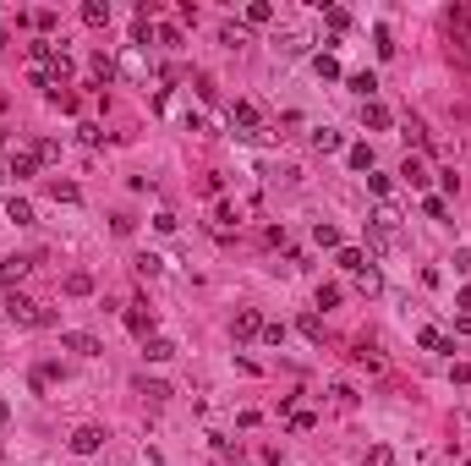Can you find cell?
<instances>
[{
    "label": "cell",
    "mask_w": 471,
    "mask_h": 466,
    "mask_svg": "<svg viewBox=\"0 0 471 466\" xmlns=\"http://www.w3.org/2000/svg\"><path fill=\"white\" fill-rule=\"evenodd\" d=\"M6 318H11V324H22V329H50V324H55V313H50L44 302L22 297V291H11V302H6Z\"/></svg>",
    "instance_id": "cell-1"
},
{
    "label": "cell",
    "mask_w": 471,
    "mask_h": 466,
    "mask_svg": "<svg viewBox=\"0 0 471 466\" xmlns=\"http://www.w3.org/2000/svg\"><path fill=\"white\" fill-rule=\"evenodd\" d=\"M368 241H373V247H395V241H400V214H395V209H378L368 220Z\"/></svg>",
    "instance_id": "cell-2"
},
{
    "label": "cell",
    "mask_w": 471,
    "mask_h": 466,
    "mask_svg": "<svg viewBox=\"0 0 471 466\" xmlns=\"http://www.w3.org/2000/svg\"><path fill=\"white\" fill-rule=\"evenodd\" d=\"M230 127L242 132V137H268V127L258 121V105H246V99H236V105H230Z\"/></svg>",
    "instance_id": "cell-3"
},
{
    "label": "cell",
    "mask_w": 471,
    "mask_h": 466,
    "mask_svg": "<svg viewBox=\"0 0 471 466\" xmlns=\"http://www.w3.org/2000/svg\"><path fill=\"white\" fill-rule=\"evenodd\" d=\"M230 335H236V340L263 335V313H258V307H236V324H230Z\"/></svg>",
    "instance_id": "cell-4"
},
{
    "label": "cell",
    "mask_w": 471,
    "mask_h": 466,
    "mask_svg": "<svg viewBox=\"0 0 471 466\" xmlns=\"http://www.w3.org/2000/svg\"><path fill=\"white\" fill-rule=\"evenodd\" d=\"M61 346L72 351V357H99V351H104V346H99L93 335H88V329H66V335H61Z\"/></svg>",
    "instance_id": "cell-5"
},
{
    "label": "cell",
    "mask_w": 471,
    "mask_h": 466,
    "mask_svg": "<svg viewBox=\"0 0 471 466\" xmlns=\"http://www.w3.org/2000/svg\"><path fill=\"white\" fill-rule=\"evenodd\" d=\"M362 127H373V132H390L395 127V115L384 105H378V99H362Z\"/></svg>",
    "instance_id": "cell-6"
},
{
    "label": "cell",
    "mask_w": 471,
    "mask_h": 466,
    "mask_svg": "<svg viewBox=\"0 0 471 466\" xmlns=\"http://www.w3.org/2000/svg\"><path fill=\"white\" fill-rule=\"evenodd\" d=\"M400 181H406L411 192H422V187H428V181H433V176H428V165H422L416 154H406V165H400Z\"/></svg>",
    "instance_id": "cell-7"
},
{
    "label": "cell",
    "mask_w": 471,
    "mask_h": 466,
    "mask_svg": "<svg viewBox=\"0 0 471 466\" xmlns=\"http://www.w3.org/2000/svg\"><path fill=\"white\" fill-rule=\"evenodd\" d=\"M307 143H312L318 154H334V149H346V137H340L334 127H312V132H307Z\"/></svg>",
    "instance_id": "cell-8"
},
{
    "label": "cell",
    "mask_w": 471,
    "mask_h": 466,
    "mask_svg": "<svg viewBox=\"0 0 471 466\" xmlns=\"http://www.w3.org/2000/svg\"><path fill=\"white\" fill-rule=\"evenodd\" d=\"M143 357L148 362H170V357H176V340H170V335H148L143 340Z\"/></svg>",
    "instance_id": "cell-9"
},
{
    "label": "cell",
    "mask_w": 471,
    "mask_h": 466,
    "mask_svg": "<svg viewBox=\"0 0 471 466\" xmlns=\"http://www.w3.org/2000/svg\"><path fill=\"white\" fill-rule=\"evenodd\" d=\"M126 329H132L137 340H148L154 335V313H148V307H126Z\"/></svg>",
    "instance_id": "cell-10"
},
{
    "label": "cell",
    "mask_w": 471,
    "mask_h": 466,
    "mask_svg": "<svg viewBox=\"0 0 471 466\" xmlns=\"http://www.w3.org/2000/svg\"><path fill=\"white\" fill-rule=\"evenodd\" d=\"M22 275H28V258H6V263H0V285H6V291H17Z\"/></svg>",
    "instance_id": "cell-11"
},
{
    "label": "cell",
    "mask_w": 471,
    "mask_h": 466,
    "mask_svg": "<svg viewBox=\"0 0 471 466\" xmlns=\"http://www.w3.org/2000/svg\"><path fill=\"white\" fill-rule=\"evenodd\" d=\"M99 445H104V433H99V428H77V433H72V450H77V455H93Z\"/></svg>",
    "instance_id": "cell-12"
},
{
    "label": "cell",
    "mask_w": 471,
    "mask_h": 466,
    "mask_svg": "<svg viewBox=\"0 0 471 466\" xmlns=\"http://www.w3.org/2000/svg\"><path fill=\"white\" fill-rule=\"evenodd\" d=\"M416 340H422V351H438V357H455V340H450V335H438V329H422Z\"/></svg>",
    "instance_id": "cell-13"
},
{
    "label": "cell",
    "mask_w": 471,
    "mask_h": 466,
    "mask_svg": "<svg viewBox=\"0 0 471 466\" xmlns=\"http://www.w3.org/2000/svg\"><path fill=\"white\" fill-rule=\"evenodd\" d=\"M137 395H143V401H154V406H164V401H170V390H164L159 379H137Z\"/></svg>",
    "instance_id": "cell-14"
},
{
    "label": "cell",
    "mask_w": 471,
    "mask_h": 466,
    "mask_svg": "<svg viewBox=\"0 0 471 466\" xmlns=\"http://www.w3.org/2000/svg\"><path fill=\"white\" fill-rule=\"evenodd\" d=\"M340 269H351V275H362L368 269V258H362V247H340V258H334Z\"/></svg>",
    "instance_id": "cell-15"
},
{
    "label": "cell",
    "mask_w": 471,
    "mask_h": 466,
    "mask_svg": "<svg viewBox=\"0 0 471 466\" xmlns=\"http://www.w3.org/2000/svg\"><path fill=\"white\" fill-rule=\"evenodd\" d=\"M82 22H88V28H104V22H110V6H104V0H88V6H82Z\"/></svg>",
    "instance_id": "cell-16"
},
{
    "label": "cell",
    "mask_w": 471,
    "mask_h": 466,
    "mask_svg": "<svg viewBox=\"0 0 471 466\" xmlns=\"http://www.w3.org/2000/svg\"><path fill=\"white\" fill-rule=\"evenodd\" d=\"M33 170H39V154H11V176H17V181H28Z\"/></svg>",
    "instance_id": "cell-17"
},
{
    "label": "cell",
    "mask_w": 471,
    "mask_h": 466,
    "mask_svg": "<svg viewBox=\"0 0 471 466\" xmlns=\"http://www.w3.org/2000/svg\"><path fill=\"white\" fill-rule=\"evenodd\" d=\"M66 297H93V275H66Z\"/></svg>",
    "instance_id": "cell-18"
},
{
    "label": "cell",
    "mask_w": 471,
    "mask_h": 466,
    "mask_svg": "<svg viewBox=\"0 0 471 466\" xmlns=\"http://www.w3.org/2000/svg\"><path fill=\"white\" fill-rule=\"evenodd\" d=\"M351 170H373V143H351Z\"/></svg>",
    "instance_id": "cell-19"
},
{
    "label": "cell",
    "mask_w": 471,
    "mask_h": 466,
    "mask_svg": "<svg viewBox=\"0 0 471 466\" xmlns=\"http://www.w3.org/2000/svg\"><path fill=\"white\" fill-rule=\"evenodd\" d=\"M356 291H362V297H378V291H384L378 269H362V275H356Z\"/></svg>",
    "instance_id": "cell-20"
},
{
    "label": "cell",
    "mask_w": 471,
    "mask_h": 466,
    "mask_svg": "<svg viewBox=\"0 0 471 466\" xmlns=\"http://www.w3.org/2000/svg\"><path fill=\"white\" fill-rule=\"evenodd\" d=\"M50 198H55V203H77L82 192H77V181H50Z\"/></svg>",
    "instance_id": "cell-21"
},
{
    "label": "cell",
    "mask_w": 471,
    "mask_h": 466,
    "mask_svg": "<svg viewBox=\"0 0 471 466\" xmlns=\"http://www.w3.org/2000/svg\"><path fill=\"white\" fill-rule=\"evenodd\" d=\"M302 335H307L312 346H324V318H318V313H302Z\"/></svg>",
    "instance_id": "cell-22"
},
{
    "label": "cell",
    "mask_w": 471,
    "mask_h": 466,
    "mask_svg": "<svg viewBox=\"0 0 471 466\" xmlns=\"http://www.w3.org/2000/svg\"><path fill=\"white\" fill-rule=\"evenodd\" d=\"M220 44H230V50H242V44H252V39H246V28L225 22V28H220Z\"/></svg>",
    "instance_id": "cell-23"
},
{
    "label": "cell",
    "mask_w": 471,
    "mask_h": 466,
    "mask_svg": "<svg viewBox=\"0 0 471 466\" xmlns=\"http://www.w3.org/2000/svg\"><path fill=\"white\" fill-rule=\"evenodd\" d=\"M246 22H258V28L274 22V6H268V0H252V6H246Z\"/></svg>",
    "instance_id": "cell-24"
},
{
    "label": "cell",
    "mask_w": 471,
    "mask_h": 466,
    "mask_svg": "<svg viewBox=\"0 0 471 466\" xmlns=\"http://www.w3.org/2000/svg\"><path fill=\"white\" fill-rule=\"evenodd\" d=\"M312 241H318V247H340V231H334V225H324V220H318V225H312Z\"/></svg>",
    "instance_id": "cell-25"
},
{
    "label": "cell",
    "mask_w": 471,
    "mask_h": 466,
    "mask_svg": "<svg viewBox=\"0 0 471 466\" xmlns=\"http://www.w3.org/2000/svg\"><path fill=\"white\" fill-rule=\"evenodd\" d=\"M324 22L334 28V33H346V28H351V11H346V6H329V11H324Z\"/></svg>",
    "instance_id": "cell-26"
},
{
    "label": "cell",
    "mask_w": 471,
    "mask_h": 466,
    "mask_svg": "<svg viewBox=\"0 0 471 466\" xmlns=\"http://www.w3.org/2000/svg\"><path fill=\"white\" fill-rule=\"evenodd\" d=\"M312 72H318V77H340V61H334V55H312Z\"/></svg>",
    "instance_id": "cell-27"
},
{
    "label": "cell",
    "mask_w": 471,
    "mask_h": 466,
    "mask_svg": "<svg viewBox=\"0 0 471 466\" xmlns=\"http://www.w3.org/2000/svg\"><path fill=\"white\" fill-rule=\"evenodd\" d=\"M351 88H356L362 99H373V93H378V77H373V72H356V77H351Z\"/></svg>",
    "instance_id": "cell-28"
},
{
    "label": "cell",
    "mask_w": 471,
    "mask_h": 466,
    "mask_svg": "<svg viewBox=\"0 0 471 466\" xmlns=\"http://www.w3.org/2000/svg\"><path fill=\"white\" fill-rule=\"evenodd\" d=\"M6 214H11V220H17V225H33V209H28V203H22V198H6Z\"/></svg>",
    "instance_id": "cell-29"
},
{
    "label": "cell",
    "mask_w": 471,
    "mask_h": 466,
    "mask_svg": "<svg viewBox=\"0 0 471 466\" xmlns=\"http://www.w3.org/2000/svg\"><path fill=\"white\" fill-rule=\"evenodd\" d=\"M280 50H285V55H307V33H285Z\"/></svg>",
    "instance_id": "cell-30"
},
{
    "label": "cell",
    "mask_w": 471,
    "mask_h": 466,
    "mask_svg": "<svg viewBox=\"0 0 471 466\" xmlns=\"http://www.w3.org/2000/svg\"><path fill=\"white\" fill-rule=\"evenodd\" d=\"M368 187L378 192V198H390V192H395V176H378V170H368Z\"/></svg>",
    "instance_id": "cell-31"
},
{
    "label": "cell",
    "mask_w": 471,
    "mask_h": 466,
    "mask_svg": "<svg viewBox=\"0 0 471 466\" xmlns=\"http://www.w3.org/2000/svg\"><path fill=\"white\" fill-rule=\"evenodd\" d=\"M137 275H148V280H154V275H164V258L143 253V258H137Z\"/></svg>",
    "instance_id": "cell-32"
},
{
    "label": "cell",
    "mask_w": 471,
    "mask_h": 466,
    "mask_svg": "<svg viewBox=\"0 0 471 466\" xmlns=\"http://www.w3.org/2000/svg\"><path fill=\"white\" fill-rule=\"evenodd\" d=\"M368 466H395V450L390 445H373L368 450Z\"/></svg>",
    "instance_id": "cell-33"
},
{
    "label": "cell",
    "mask_w": 471,
    "mask_h": 466,
    "mask_svg": "<svg viewBox=\"0 0 471 466\" xmlns=\"http://www.w3.org/2000/svg\"><path fill=\"white\" fill-rule=\"evenodd\" d=\"M373 44H378V55H384V61L395 55V39H390V28H373Z\"/></svg>",
    "instance_id": "cell-34"
},
{
    "label": "cell",
    "mask_w": 471,
    "mask_h": 466,
    "mask_svg": "<svg viewBox=\"0 0 471 466\" xmlns=\"http://www.w3.org/2000/svg\"><path fill=\"white\" fill-rule=\"evenodd\" d=\"M258 340H263V346H285V324H263V335H258Z\"/></svg>",
    "instance_id": "cell-35"
},
{
    "label": "cell",
    "mask_w": 471,
    "mask_h": 466,
    "mask_svg": "<svg viewBox=\"0 0 471 466\" xmlns=\"http://www.w3.org/2000/svg\"><path fill=\"white\" fill-rule=\"evenodd\" d=\"M214 225H220V231H230V225H236V209H230V203H220V209H214Z\"/></svg>",
    "instance_id": "cell-36"
},
{
    "label": "cell",
    "mask_w": 471,
    "mask_h": 466,
    "mask_svg": "<svg viewBox=\"0 0 471 466\" xmlns=\"http://www.w3.org/2000/svg\"><path fill=\"white\" fill-rule=\"evenodd\" d=\"M93 77H99V83H110V77H115V66L104 61V55H93Z\"/></svg>",
    "instance_id": "cell-37"
},
{
    "label": "cell",
    "mask_w": 471,
    "mask_h": 466,
    "mask_svg": "<svg viewBox=\"0 0 471 466\" xmlns=\"http://www.w3.org/2000/svg\"><path fill=\"white\" fill-rule=\"evenodd\" d=\"M33 154H39V159H61V143H55V137H44V143H39Z\"/></svg>",
    "instance_id": "cell-38"
},
{
    "label": "cell",
    "mask_w": 471,
    "mask_h": 466,
    "mask_svg": "<svg viewBox=\"0 0 471 466\" xmlns=\"http://www.w3.org/2000/svg\"><path fill=\"white\" fill-rule=\"evenodd\" d=\"M422 209H428V220H444V214H450V203H444V198H428Z\"/></svg>",
    "instance_id": "cell-39"
},
{
    "label": "cell",
    "mask_w": 471,
    "mask_h": 466,
    "mask_svg": "<svg viewBox=\"0 0 471 466\" xmlns=\"http://www.w3.org/2000/svg\"><path fill=\"white\" fill-rule=\"evenodd\" d=\"M340 302V285H318V307H334Z\"/></svg>",
    "instance_id": "cell-40"
},
{
    "label": "cell",
    "mask_w": 471,
    "mask_h": 466,
    "mask_svg": "<svg viewBox=\"0 0 471 466\" xmlns=\"http://www.w3.org/2000/svg\"><path fill=\"white\" fill-rule=\"evenodd\" d=\"M455 275H471V247H460V253H455Z\"/></svg>",
    "instance_id": "cell-41"
},
{
    "label": "cell",
    "mask_w": 471,
    "mask_h": 466,
    "mask_svg": "<svg viewBox=\"0 0 471 466\" xmlns=\"http://www.w3.org/2000/svg\"><path fill=\"white\" fill-rule=\"evenodd\" d=\"M0 423H11V406H6V401H0Z\"/></svg>",
    "instance_id": "cell-42"
},
{
    "label": "cell",
    "mask_w": 471,
    "mask_h": 466,
    "mask_svg": "<svg viewBox=\"0 0 471 466\" xmlns=\"http://www.w3.org/2000/svg\"><path fill=\"white\" fill-rule=\"evenodd\" d=\"M0 149H6V127H0Z\"/></svg>",
    "instance_id": "cell-43"
},
{
    "label": "cell",
    "mask_w": 471,
    "mask_h": 466,
    "mask_svg": "<svg viewBox=\"0 0 471 466\" xmlns=\"http://www.w3.org/2000/svg\"><path fill=\"white\" fill-rule=\"evenodd\" d=\"M0 110H6V93H0Z\"/></svg>",
    "instance_id": "cell-44"
},
{
    "label": "cell",
    "mask_w": 471,
    "mask_h": 466,
    "mask_svg": "<svg viewBox=\"0 0 471 466\" xmlns=\"http://www.w3.org/2000/svg\"><path fill=\"white\" fill-rule=\"evenodd\" d=\"M0 50H6V33H0Z\"/></svg>",
    "instance_id": "cell-45"
},
{
    "label": "cell",
    "mask_w": 471,
    "mask_h": 466,
    "mask_svg": "<svg viewBox=\"0 0 471 466\" xmlns=\"http://www.w3.org/2000/svg\"><path fill=\"white\" fill-rule=\"evenodd\" d=\"M466 411H471V401H466Z\"/></svg>",
    "instance_id": "cell-46"
}]
</instances>
